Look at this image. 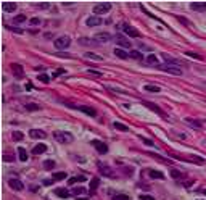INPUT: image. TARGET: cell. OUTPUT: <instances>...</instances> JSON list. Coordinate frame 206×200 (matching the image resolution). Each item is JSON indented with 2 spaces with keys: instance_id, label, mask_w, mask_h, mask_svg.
Returning a JSON list of instances; mask_svg holds the SVG:
<instances>
[{
  "instance_id": "cell-1",
  "label": "cell",
  "mask_w": 206,
  "mask_h": 200,
  "mask_svg": "<svg viewBox=\"0 0 206 200\" xmlns=\"http://www.w3.org/2000/svg\"><path fill=\"white\" fill-rule=\"evenodd\" d=\"M53 139L60 144H71L74 140V136L71 132H66V131H55L53 132Z\"/></svg>"
},
{
  "instance_id": "cell-2",
  "label": "cell",
  "mask_w": 206,
  "mask_h": 200,
  "mask_svg": "<svg viewBox=\"0 0 206 200\" xmlns=\"http://www.w3.org/2000/svg\"><path fill=\"white\" fill-rule=\"evenodd\" d=\"M159 68L169 74H176V76H180L182 74V68L179 65H169V63H166V65H161Z\"/></svg>"
},
{
  "instance_id": "cell-3",
  "label": "cell",
  "mask_w": 206,
  "mask_h": 200,
  "mask_svg": "<svg viewBox=\"0 0 206 200\" xmlns=\"http://www.w3.org/2000/svg\"><path fill=\"white\" fill-rule=\"evenodd\" d=\"M69 44H71V39H69L68 36H61V37H58V39H55V47L60 50L68 49Z\"/></svg>"
},
{
  "instance_id": "cell-4",
  "label": "cell",
  "mask_w": 206,
  "mask_h": 200,
  "mask_svg": "<svg viewBox=\"0 0 206 200\" xmlns=\"http://www.w3.org/2000/svg\"><path fill=\"white\" fill-rule=\"evenodd\" d=\"M109 10H111V3H108V2L97 3L93 7V13H95V15H103V13H108Z\"/></svg>"
},
{
  "instance_id": "cell-5",
  "label": "cell",
  "mask_w": 206,
  "mask_h": 200,
  "mask_svg": "<svg viewBox=\"0 0 206 200\" xmlns=\"http://www.w3.org/2000/svg\"><path fill=\"white\" fill-rule=\"evenodd\" d=\"M90 144H92V145H93L95 148H97V152H98V153H101V155H105L106 152H108V145H106L105 142L98 140V139H93Z\"/></svg>"
},
{
  "instance_id": "cell-6",
  "label": "cell",
  "mask_w": 206,
  "mask_h": 200,
  "mask_svg": "<svg viewBox=\"0 0 206 200\" xmlns=\"http://www.w3.org/2000/svg\"><path fill=\"white\" fill-rule=\"evenodd\" d=\"M98 168H100V173H101L103 176H106V178H114V176H116V173H114L113 169L108 166V165L98 163Z\"/></svg>"
},
{
  "instance_id": "cell-7",
  "label": "cell",
  "mask_w": 206,
  "mask_h": 200,
  "mask_svg": "<svg viewBox=\"0 0 206 200\" xmlns=\"http://www.w3.org/2000/svg\"><path fill=\"white\" fill-rule=\"evenodd\" d=\"M11 71H13V74H15V78H18V79L24 78V70H23V66L18 65V63H13L11 65Z\"/></svg>"
},
{
  "instance_id": "cell-8",
  "label": "cell",
  "mask_w": 206,
  "mask_h": 200,
  "mask_svg": "<svg viewBox=\"0 0 206 200\" xmlns=\"http://www.w3.org/2000/svg\"><path fill=\"white\" fill-rule=\"evenodd\" d=\"M122 29H124V33L127 34V36H130V37H140V33L130 24H122Z\"/></svg>"
},
{
  "instance_id": "cell-9",
  "label": "cell",
  "mask_w": 206,
  "mask_h": 200,
  "mask_svg": "<svg viewBox=\"0 0 206 200\" xmlns=\"http://www.w3.org/2000/svg\"><path fill=\"white\" fill-rule=\"evenodd\" d=\"M8 186L10 187L13 189V191H23V189H24V184L21 182L20 179H8Z\"/></svg>"
},
{
  "instance_id": "cell-10",
  "label": "cell",
  "mask_w": 206,
  "mask_h": 200,
  "mask_svg": "<svg viewBox=\"0 0 206 200\" xmlns=\"http://www.w3.org/2000/svg\"><path fill=\"white\" fill-rule=\"evenodd\" d=\"M2 10L5 13H15L16 12V3L15 2H3L2 3Z\"/></svg>"
},
{
  "instance_id": "cell-11",
  "label": "cell",
  "mask_w": 206,
  "mask_h": 200,
  "mask_svg": "<svg viewBox=\"0 0 206 200\" xmlns=\"http://www.w3.org/2000/svg\"><path fill=\"white\" fill-rule=\"evenodd\" d=\"M114 41H116V44L119 45V47H124V49H129L130 47V41H127V39H126L124 36H121V34H118Z\"/></svg>"
},
{
  "instance_id": "cell-12",
  "label": "cell",
  "mask_w": 206,
  "mask_h": 200,
  "mask_svg": "<svg viewBox=\"0 0 206 200\" xmlns=\"http://www.w3.org/2000/svg\"><path fill=\"white\" fill-rule=\"evenodd\" d=\"M73 106V108H77V110L84 111V113H87L89 116H95L97 115V111H95V108H92V106H85V105H81V106H74V105H69Z\"/></svg>"
},
{
  "instance_id": "cell-13",
  "label": "cell",
  "mask_w": 206,
  "mask_h": 200,
  "mask_svg": "<svg viewBox=\"0 0 206 200\" xmlns=\"http://www.w3.org/2000/svg\"><path fill=\"white\" fill-rule=\"evenodd\" d=\"M29 136H31L32 139H45V137H47V134L41 129H31L29 131Z\"/></svg>"
},
{
  "instance_id": "cell-14",
  "label": "cell",
  "mask_w": 206,
  "mask_h": 200,
  "mask_svg": "<svg viewBox=\"0 0 206 200\" xmlns=\"http://www.w3.org/2000/svg\"><path fill=\"white\" fill-rule=\"evenodd\" d=\"M103 21H101V18H98V16H90V18H87V21H85V24L89 26V28H92V26H100Z\"/></svg>"
},
{
  "instance_id": "cell-15",
  "label": "cell",
  "mask_w": 206,
  "mask_h": 200,
  "mask_svg": "<svg viewBox=\"0 0 206 200\" xmlns=\"http://www.w3.org/2000/svg\"><path fill=\"white\" fill-rule=\"evenodd\" d=\"M190 8L195 12H206V2H193L190 5Z\"/></svg>"
},
{
  "instance_id": "cell-16",
  "label": "cell",
  "mask_w": 206,
  "mask_h": 200,
  "mask_svg": "<svg viewBox=\"0 0 206 200\" xmlns=\"http://www.w3.org/2000/svg\"><path fill=\"white\" fill-rule=\"evenodd\" d=\"M114 55H116L118 58H121V60H127V58H129V53L126 52V50L119 49V47H116V49H114Z\"/></svg>"
},
{
  "instance_id": "cell-17",
  "label": "cell",
  "mask_w": 206,
  "mask_h": 200,
  "mask_svg": "<svg viewBox=\"0 0 206 200\" xmlns=\"http://www.w3.org/2000/svg\"><path fill=\"white\" fill-rule=\"evenodd\" d=\"M55 194H57L60 199H68V197H69V191H68V189H65V187L55 189Z\"/></svg>"
},
{
  "instance_id": "cell-18",
  "label": "cell",
  "mask_w": 206,
  "mask_h": 200,
  "mask_svg": "<svg viewBox=\"0 0 206 200\" xmlns=\"http://www.w3.org/2000/svg\"><path fill=\"white\" fill-rule=\"evenodd\" d=\"M45 150H47V145H45V144H37L36 147L32 148V153L34 155H41V153H44Z\"/></svg>"
},
{
  "instance_id": "cell-19",
  "label": "cell",
  "mask_w": 206,
  "mask_h": 200,
  "mask_svg": "<svg viewBox=\"0 0 206 200\" xmlns=\"http://www.w3.org/2000/svg\"><path fill=\"white\" fill-rule=\"evenodd\" d=\"M95 39H98L100 42H108V41H111V34H108V33H98L97 36H95Z\"/></svg>"
},
{
  "instance_id": "cell-20",
  "label": "cell",
  "mask_w": 206,
  "mask_h": 200,
  "mask_svg": "<svg viewBox=\"0 0 206 200\" xmlns=\"http://www.w3.org/2000/svg\"><path fill=\"white\" fill-rule=\"evenodd\" d=\"M18 155H20L21 161H28V152H26V148L18 147Z\"/></svg>"
},
{
  "instance_id": "cell-21",
  "label": "cell",
  "mask_w": 206,
  "mask_h": 200,
  "mask_svg": "<svg viewBox=\"0 0 206 200\" xmlns=\"http://www.w3.org/2000/svg\"><path fill=\"white\" fill-rule=\"evenodd\" d=\"M148 174H150V178H153V179H163V178H164V174H163L161 171H155V169H151Z\"/></svg>"
},
{
  "instance_id": "cell-22",
  "label": "cell",
  "mask_w": 206,
  "mask_h": 200,
  "mask_svg": "<svg viewBox=\"0 0 206 200\" xmlns=\"http://www.w3.org/2000/svg\"><path fill=\"white\" fill-rule=\"evenodd\" d=\"M129 57L134 58V60H142V58H143V55H142L138 50H130V52H129Z\"/></svg>"
},
{
  "instance_id": "cell-23",
  "label": "cell",
  "mask_w": 206,
  "mask_h": 200,
  "mask_svg": "<svg viewBox=\"0 0 206 200\" xmlns=\"http://www.w3.org/2000/svg\"><path fill=\"white\" fill-rule=\"evenodd\" d=\"M113 126H114V129H118V131H121V132H127V131H129V127H127V126H126V124H122V123H114V124H113Z\"/></svg>"
},
{
  "instance_id": "cell-24",
  "label": "cell",
  "mask_w": 206,
  "mask_h": 200,
  "mask_svg": "<svg viewBox=\"0 0 206 200\" xmlns=\"http://www.w3.org/2000/svg\"><path fill=\"white\" fill-rule=\"evenodd\" d=\"M24 108L28 111H37V110H41V105H37V103H26Z\"/></svg>"
},
{
  "instance_id": "cell-25",
  "label": "cell",
  "mask_w": 206,
  "mask_h": 200,
  "mask_svg": "<svg viewBox=\"0 0 206 200\" xmlns=\"http://www.w3.org/2000/svg\"><path fill=\"white\" fill-rule=\"evenodd\" d=\"M53 181H61V179H66V173L63 171H58V173H53Z\"/></svg>"
},
{
  "instance_id": "cell-26",
  "label": "cell",
  "mask_w": 206,
  "mask_h": 200,
  "mask_svg": "<svg viewBox=\"0 0 206 200\" xmlns=\"http://www.w3.org/2000/svg\"><path fill=\"white\" fill-rule=\"evenodd\" d=\"M98 184H100V179H98V178H93V179L90 181V192H95V191H97Z\"/></svg>"
},
{
  "instance_id": "cell-27",
  "label": "cell",
  "mask_w": 206,
  "mask_h": 200,
  "mask_svg": "<svg viewBox=\"0 0 206 200\" xmlns=\"http://www.w3.org/2000/svg\"><path fill=\"white\" fill-rule=\"evenodd\" d=\"M143 90H147V92H159V87L158 86H153V84H147L145 87H143Z\"/></svg>"
},
{
  "instance_id": "cell-28",
  "label": "cell",
  "mask_w": 206,
  "mask_h": 200,
  "mask_svg": "<svg viewBox=\"0 0 206 200\" xmlns=\"http://www.w3.org/2000/svg\"><path fill=\"white\" fill-rule=\"evenodd\" d=\"M147 63H148V65H158V58H156V55L150 53L148 57H147Z\"/></svg>"
},
{
  "instance_id": "cell-29",
  "label": "cell",
  "mask_w": 206,
  "mask_h": 200,
  "mask_svg": "<svg viewBox=\"0 0 206 200\" xmlns=\"http://www.w3.org/2000/svg\"><path fill=\"white\" fill-rule=\"evenodd\" d=\"M84 181H85L84 176H74V178H69L68 182L69 184H76V182H84Z\"/></svg>"
},
{
  "instance_id": "cell-30",
  "label": "cell",
  "mask_w": 206,
  "mask_h": 200,
  "mask_svg": "<svg viewBox=\"0 0 206 200\" xmlns=\"http://www.w3.org/2000/svg\"><path fill=\"white\" fill-rule=\"evenodd\" d=\"M187 123H188L190 126H193V127H198V129H200V127H201V123L200 121H197V119H192V118H187L185 119Z\"/></svg>"
},
{
  "instance_id": "cell-31",
  "label": "cell",
  "mask_w": 206,
  "mask_h": 200,
  "mask_svg": "<svg viewBox=\"0 0 206 200\" xmlns=\"http://www.w3.org/2000/svg\"><path fill=\"white\" fill-rule=\"evenodd\" d=\"M85 58H90V60H97V61H101V60H103L100 55H95V53H90V52L85 53Z\"/></svg>"
},
{
  "instance_id": "cell-32",
  "label": "cell",
  "mask_w": 206,
  "mask_h": 200,
  "mask_svg": "<svg viewBox=\"0 0 206 200\" xmlns=\"http://www.w3.org/2000/svg\"><path fill=\"white\" fill-rule=\"evenodd\" d=\"M44 168L45 169H53V168H55V161H53V160H45L44 161Z\"/></svg>"
},
{
  "instance_id": "cell-33",
  "label": "cell",
  "mask_w": 206,
  "mask_h": 200,
  "mask_svg": "<svg viewBox=\"0 0 206 200\" xmlns=\"http://www.w3.org/2000/svg\"><path fill=\"white\" fill-rule=\"evenodd\" d=\"M145 105L148 106V108H151V110H153V111H156V113H159V115H161V116H164V111H163V110H159L158 106L151 105V103H148V102H145Z\"/></svg>"
},
{
  "instance_id": "cell-34",
  "label": "cell",
  "mask_w": 206,
  "mask_h": 200,
  "mask_svg": "<svg viewBox=\"0 0 206 200\" xmlns=\"http://www.w3.org/2000/svg\"><path fill=\"white\" fill-rule=\"evenodd\" d=\"M23 137H24V136H23V132H20V131H15V132H13V139L15 140H23Z\"/></svg>"
},
{
  "instance_id": "cell-35",
  "label": "cell",
  "mask_w": 206,
  "mask_h": 200,
  "mask_svg": "<svg viewBox=\"0 0 206 200\" xmlns=\"http://www.w3.org/2000/svg\"><path fill=\"white\" fill-rule=\"evenodd\" d=\"M113 200H129V195H126V194H118V195L113 197Z\"/></svg>"
},
{
  "instance_id": "cell-36",
  "label": "cell",
  "mask_w": 206,
  "mask_h": 200,
  "mask_svg": "<svg viewBox=\"0 0 206 200\" xmlns=\"http://www.w3.org/2000/svg\"><path fill=\"white\" fill-rule=\"evenodd\" d=\"M39 81H42L44 84H49V82H50V78L47 76V74H44V73H42L41 76H39Z\"/></svg>"
},
{
  "instance_id": "cell-37",
  "label": "cell",
  "mask_w": 206,
  "mask_h": 200,
  "mask_svg": "<svg viewBox=\"0 0 206 200\" xmlns=\"http://www.w3.org/2000/svg\"><path fill=\"white\" fill-rule=\"evenodd\" d=\"M26 21V15H18L15 16V23H24Z\"/></svg>"
},
{
  "instance_id": "cell-38",
  "label": "cell",
  "mask_w": 206,
  "mask_h": 200,
  "mask_svg": "<svg viewBox=\"0 0 206 200\" xmlns=\"http://www.w3.org/2000/svg\"><path fill=\"white\" fill-rule=\"evenodd\" d=\"M140 139H142V142L145 144V145H150V147H151V145H155V144H153V140H150V139H145L143 136H140Z\"/></svg>"
},
{
  "instance_id": "cell-39",
  "label": "cell",
  "mask_w": 206,
  "mask_h": 200,
  "mask_svg": "<svg viewBox=\"0 0 206 200\" xmlns=\"http://www.w3.org/2000/svg\"><path fill=\"white\" fill-rule=\"evenodd\" d=\"M74 194H76V195H82V194H85V189L84 187H76L74 189Z\"/></svg>"
},
{
  "instance_id": "cell-40",
  "label": "cell",
  "mask_w": 206,
  "mask_h": 200,
  "mask_svg": "<svg viewBox=\"0 0 206 200\" xmlns=\"http://www.w3.org/2000/svg\"><path fill=\"white\" fill-rule=\"evenodd\" d=\"M171 176H172V178H180V171H177V169H171Z\"/></svg>"
},
{
  "instance_id": "cell-41",
  "label": "cell",
  "mask_w": 206,
  "mask_h": 200,
  "mask_svg": "<svg viewBox=\"0 0 206 200\" xmlns=\"http://www.w3.org/2000/svg\"><path fill=\"white\" fill-rule=\"evenodd\" d=\"M31 24H34V26L41 24V20H39V18H31Z\"/></svg>"
},
{
  "instance_id": "cell-42",
  "label": "cell",
  "mask_w": 206,
  "mask_h": 200,
  "mask_svg": "<svg viewBox=\"0 0 206 200\" xmlns=\"http://www.w3.org/2000/svg\"><path fill=\"white\" fill-rule=\"evenodd\" d=\"M140 200H155V197H151V195H140Z\"/></svg>"
},
{
  "instance_id": "cell-43",
  "label": "cell",
  "mask_w": 206,
  "mask_h": 200,
  "mask_svg": "<svg viewBox=\"0 0 206 200\" xmlns=\"http://www.w3.org/2000/svg\"><path fill=\"white\" fill-rule=\"evenodd\" d=\"M3 160L5 161H13V157L10 155V153H7V155H3Z\"/></svg>"
},
{
  "instance_id": "cell-44",
  "label": "cell",
  "mask_w": 206,
  "mask_h": 200,
  "mask_svg": "<svg viewBox=\"0 0 206 200\" xmlns=\"http://www.w3.org/2000/svg\"><path fill=\"white\" fill-rule=\"evenodd\" d=\"M63 73H65V70H57L53 73V78H57V76H60V74H63Z\"/></svg>"
},
{
  "instance_id": "cell-45",
  "label": "cell",
  "mask_w": 206,
  "mask_h": 200,
  "mask_svg": "<svg viewBox=\"0 0 206 200\" xmlns=\"http://www.w3.org/2000/svg\"><path fill=\"white\" fill-rule=\"evenodd\" d=\"M37 7H39V8H49L50 5L49 3H37Z\"/></svg>"
},
{
  "instance_id": "cell-46",
  "label": "cell",
  "mask_w": 206,
  "mask_h": 200,
  "mask_svg": "<svg viewBox=\"0 0 206 200\" xmlns=\"http://www.w3.org/2000/svg\"><path fill=\"white\" fill-rule=\"evenodd\" d=\"M89 73H90V74H95V76H101L100 71H95V70H89Z\"/></svg>"
},
{
  "instance_id": "cell-47",
  "label": "cell",
  "mask_w": 206,
  "mask_h": 200,
  "mask_svg": "<svg viewBox=\"0 0 206 200\" xmlns=\"http://www.w3.org/2000/svg\"><path fill=\"white\" fill-rule=\"evenodd\" d=\"M187 55H190V57H195V58H201L200 55H197V53H193V52H187Z\"/></svg>"
},
{
  "instance_id": "cell-48",
  "label": "cell",
  "mask_w": 206,
  "mask_h": 200,
  "mask_svg": "<svg viewBox=\"0 0 206 200\" xmlns=\"http://www.w3.org/2000/svg\"><path fill=\"white\" fill-rule=\"evenodd\" d=\"M52 182H53V179H45V181H44V184H45V186H50Z\"/></svg>"
},
{
  "instance_id": "cell-49",
  "label": "cell",
  "mask_w": 206,
  "mask_h": 200,
  "mask_svg": "<svg viewBox=\"0 0 206 200\" xmlns=\"http://www.w3.org/2000/svg\"><path fill=\"white\" fill-rule=\"evenodd\" d=\"M32 89V84H26V90H31Z\"/></svg>"
},
{
  "instance_id": "cell-50",
  "label": "cell",
  "mask_w": 206,
  "mask_h": 200,
  "mask_svg": "<svg viewBox=\"0 0 206 200\" xmlns=\"http://www.w3.org/2000/svg\"><path fill=\"white\" fill-rule=\"evenodd\" d=\"M203 192H205V194H206V189H205V191H203Z\"/></svg>"
}]
</instances>
